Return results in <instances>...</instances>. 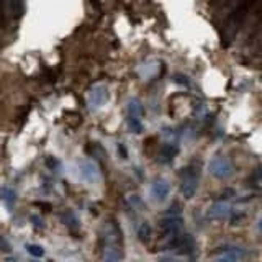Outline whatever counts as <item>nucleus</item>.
Wrapping results in <instances>:
<instances>
[{"instance_id": "1", "label": "nucleus", "mask_w": 262, "mask_h": 262, "mask_svg": "<svg viewBox=\"0 0 262 262\" xmlns=\"http://www.w3.org/2000/svg\"><path fill=\"white\" fill-rule=\"evenodd\" d=\"M106 90L103 87H97L95 90H92V94H90V102L94 105H102L105 100H106Z\"/></svg>"}, {"instance_id": "3", "label": "nucleus", "mask_w": 262, "mask_h": 262, "mask_svg": "<svg viewBox=\"0 0 262 262\" xmlns=\"http://www.w3.org/2000/svg\"><path fill=\"white\" fill-rule=\"evenodd\" d=\"M27 249L30 254H33V256H36V257H41L45 254V251L41 249V246H38V244H28Z\"/></svg>"}, {"instance_id": "2", "label": "nucleus", "mask_w": 262, "mask_h": 262, "mask_svg": "<svg viewBox=\"0 0 262 262\" xmlns=\"http://www.w3.org/2000/svg\"><path fill=\"white\" fill-rule=\"evenodd\" d=\"M154 193L158 195V199H164L167 193V185L164 184V182H159V184H156L154 185Z\"/></svg>"}, {"instance_id": "4", "label": "nucleus", "mask_w": 262, "mask_h": 262, "mask_svg": "<svg viewBox=\"0 0 262 262\" xmlns=\"http://www.w3.org/2000/svg\"><path fill=\"white\" fill-rule=\"evenodd\" d=\"M0 251H10V244H7L2 237H0Z\"/></svg>"}]
</instances>
